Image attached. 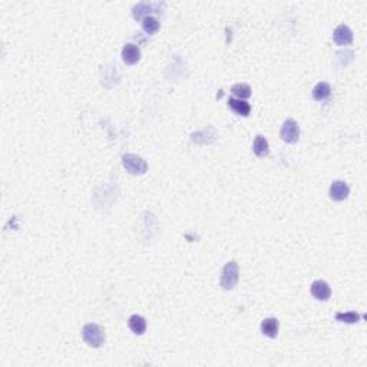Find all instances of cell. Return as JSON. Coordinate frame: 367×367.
<instances>
[{
  "label": "cell",
  "mask_w": 367,
  "mask_h": 367,
  "mask_svg": "<svg viewBox=\"0 0 367 367\" xmlns=\"http://www.w3.org/2000/svg\"><path fill=\"white\" fill-rule=\"evenodd\" d=\"M82 337L85 343L91 347H101L105 343V333L95 323H89L82 328Z\"/></svg>",
  "instance_id": "6da1fadb"
},
{
  "label": "cell",
  "mask_w": 367,
  "mask_h": 367,
  "mask_svg": "<svg viewBox=\"0 0 367 367\" xmlns=\"http://www.w3.org/2000/svg\"><path fill=\"white\" fill-rule=\"evenodd\" d=\"M123 168L132 175H142L148 171V163L135 154H125L122 157Z\"/></svg>",
  "instance_id": "7a4b0ae2"
},
{
  "label": "cell",
  "mask_w": 367,
  "mask_h": 367,
  "mask_svg": "<svg viewBox=\"0 0 367 367\" xmlns=\"http://www.w3.org/2000/svg\"><path fill=\"white\" fill-rule=\"evenodd\" d=\"M240 280V268L235 261H228L224 265L221 275V287L224 290H232Z\"/></svg>",
  "instance_id": "3957f363"
},
{
  "label": "cell",
  "mask_w": 367,
  "mask_h": 367,
  "mask_svg": "<svg viewBox=\"0 0 367 367\" xmlns=\"http://www.w3.org/2000/svg\"><path fill=\"white\" fill-rule=\"evenodd\" d=\"M281 139L287 144H296L300 138V126L294 119H287L280 131Z\"/></svg>",
  "instance_id": "277c9868"
},
{
  "label": "cell",
  "mask_w": 367,
  "mask_h": 367,
  "mask_svg": "<svg viewBox=\"0 0 367 367\" xmlns=\"http://www.w3.org/2000/svg\"><path fill=\"white\" fill-rule=\"evenodd\" d=\"M333 39L340 46L350 45L353 42V32L350 30V27L346 26V25H339L336 27L334 33H333Z\"/></svg>",
  "instance_id": "5b68a950"
},
{
  "label": "cell",
  "mask_w": 367,
  "mask_h": 367,
  "mask_svg": "<svg viewBox=\"0 0 367 367\" xmlns=\"http://www.w3.org/2000/svg\"><path fill=\"white\" fill-rule=\"evenodd\" d=\"M350 188L344 181H334L330 187V197L334 201H343L349 197Z\"/></svg>",
  "instance_id": "8992f818"
},
{
  "label": "cell",
  "mask_w": 367,
  "mask_h": 367,
  "mask_svg": "<svg viewBox=\"0 0 367 367\" xmlns=\"http://www.w3.org/2000/svg\"><path fill=\"white\" fill-rule=\"evenodd\" d=\"M312 294L314 299L320 300V301H327L331 296V288L323 280H317L312 284Z\"/></svg>",
  "instance_id": "52a82bcc"
},
{
  "label": "cell",
  "mask_w": 367,
  "mask_h": 367,
  "mask_svg": "<svg viewBox=\"0 0 367 367\" xmlns=\"http://www.w3.org/2000/svg\"><path fill=\"white\" fill-rule=\"evenodd\" d=\"M122 59L126 65H135V63H138L139 59H141V51H139V48L135 46V45H132V43L125 45L122 49Z\"/></svg>",
  "instance_id": "ba28073f"
},
{
  "label": "cell",
  "mask_w": 367,
  "mask_h": 367,
  "mask_svg": "<svg viewBox=\"0 0 367 367\" xmlns=\"http://www.w3.org/2000/svg\"><path fill=\"white\" fill-rule=\"evenodd\" d=\"M278 327H280L278 320L274 318V317H270V318L262 320V323H261V331H262L264 336L275 339L278 336Z\"/></svg>",
  "instance_id": "9c48e42d"
},
{
  "label": "cell",
  "mask_w": 367,
  "mask_h": 367,
  "mask_svg": "<svg viewBox=\"0 0 367 367\" xmlns=\"http://www.w3.org/2000/svg\"><path fill=\"white\" fill-rule=\"evenodd\" d=\"M228 106H230L234 112H237L238 115H241V116H248L250 112H251L250 104H247L245 101H241V99L230 98V99H228Z\"/></svg>",
  "instance_id": "30bf717a"
},
{
  "label": "cell",
  "mask_w": 367,
  "mask_h": 367,
  "mask_svg": "<svg viewBox=\"0 0 367 367\" xmlns=\"http://www.w3.org/2000/svg\"><path fill=\"white\" fill-rule=\"evenodd\" d=\"M253 150H254V154L257 157H267L268 152H270V145H268V141L264 138L262 135H257L256 139H254V145H253Z\"/></svg>",
  "instance_id": "8fae6325"
},
{
  "label": "cell",
  "mask_w": 367,
  "mask_h": 367,
  "mask_svg": "<svg viewBox=\"0 0 367 367\" xmlns=\"http://www.w3.org/2000/svg\"><path fill=\"white\" fill-rule=\"evenodd\" d=\"M129 328L135 334H138V336L144 334L145 330H147V321H145V318L142 315H138V314L131 315V318H129Z\"/></svg>",
  "instance_id": "7c38bea8"
},
{
  "label": "cell",
  "mask_w": 367,
  "mask_h": 367,
  "mask_svg": "<svg viewBox=\"0 0 367 367\" xmlns=\"http://www.w3.org/2000/svg\"><path fill=\"white\" fill-rule=\"evenodd\" d=\"M331 94V88L327 82H318L313 89V98L315 101H324Z\"/></svg>",
  "instance_id": "4fadbf2b"
},
{
  "label": "cell",
  "mask_w": 367,
  "mask_h": 367,
  "mask_svg": "<svg viewBox=\"0 0 367 367\" xmlns=\"http://www.w3.org/2000/svg\"><path fill=\"white\" fill-rule=\"evenodd\" d=\"M155 9H157V4H152V3H138L135 7L132 9V14H134L135 19H142V16L155 12Z\"/></svg>",
  "instance_id": "5bb4252c"
},
{
  "label": "cell",
  "mask_w": 367,
  "mask_h": 367,
  "mask_svg": "<svg viewBox=\"0 0 367 367\" xmlns=\"http://www.w3.org/2000/svg\"><path fill=\"white\" fill-rule=\"evenodd\" d=\"M231 92L237 96V98H240L241 101H244V99L251 96V88H250L247 83H237V85L232 86Z\"/></svg>",
  "instance_id": "9a60e30c"
},
{
  "label": "cell",
  "mask_w": 367,
  "mask_h": 367,
  "mask_svg": "<svg viewBox=\"0 0 367 367\" xmlns=\"http://www.w3.org/2000/svg\"><path fill=\"white\" fill-rule=\"evenodd\" d=\"M142 27H144V30H145L147 33L154 35V33H157V32L159 30V22H158L155 17H152V16H147V17H144V20H142Z\"/></svg>",
  "instance_id": "2e32d148"
},
{
  "label": "cell",
  "mask_w": 367,
  "mask_h": 367,
  "mask_svg": "<svg viewBox=\"0 0 367 367\" xmlns=\"http://www.w3.org/2000/svg\"><path fill=\"white\" fill-rule=\"evenodd\" d=\"M336 318L341 321V323H347V324H354L357 321H360L362 315L359 313H354V312H349V313H337L336 314Z\"/></svg>",
  "instance_id": "e0dca14e"
}]
</instances>
